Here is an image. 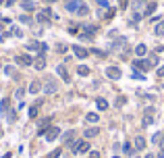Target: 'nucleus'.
<instances>
[{"label":"nucleus","mask_w":164,"mask_h":158,"mask_svg":"<svg viewBox=\"0 0 164 158\" xmlns=\"http://www.w3.org/2000/svg\"><path fill=\"white\" fill-rule=\"evenodd\" d=\"M71 146V150L75 152V154H85V152H89V144L83 139V142H73V144H69Z\"/></svg>","instance_id":"nucleus-1"},{"label":"nucleus","mask_w":164,"mask_h":158,"mask_svg":"<svg viewBox=\"0 0 164 158\" xmlns=\"http://www.w3.org/2000/svg\"><path fill=\"white\" fill-rule=\"evenodd\" d=\"M15 61H17V65H21V67H31V65H33V58L29 54H19Z\"/></svg>","instance_id":"nucleus-2"},{"label":"nucleus","mask_w":164,"mask_h":158,"mask_svg":"<svg viewBox=\"0 0 164 158\" xmlns=\"http://www.w3.org/2000/svg\"><path fill=\"white\" fill-rule=\"evenodd\" d=\"M133 67H135L137 71H150V65H148V58H135L133 61Z\"/></svg>","instance_id":"nucleus-3"},{"label":"nucleus","mask_w":164,"mask_h":158,"mask_svg":"<svg viewBox=\"0 0 164 158\" xmlns=\"http://www.w3.org/2000/svg\"><path fill=\"white\" fill-rule=\"evenodd\" d=\"M106 77H108V79H121V69H118V67H108V69H106Z\"/></svg>","instance_id":"nucleus-4"},{"label":"nucleus","mask_w":164,"mask_h":158,"mask_svg":"<svg viewBox=\"0 0 164 158\" xmlns=\"http://www.w3.org/2000/svg\"><path fill=\"white\" fill-rule=\"evenodd\" d=\"M58 135H60V129H58V127H48V131H46V139H48V142H54Z\"/></svg>","instance_id":"nucleus-5"},{"label":"nucleus","mask_w":164,"mask_h":158,"mask_svg":"<svg viewBox=\"0 0 164 158\" xmlns=\"http://www.w3.org/2000/svg\"><path fill=\"white\" fill-rule=\"evenodd\" d=\"M83 4V0H69L67 2V11L69 13H77V8Z\"/></svg>","instance_id":"nucleus-6"},{"label":"nucleus","mask_w":164,"mask_h":158,"mask_svg":"<svg viewBox=\"0 0 164 158\" xmlns=\"http://www.w3.org/2000/svg\"><path fill=\"white\" fill-rule=\"evenodd\" d=\"M33 67L38 71H42L44 67H46V56H44V54H38V58H33Z\"/></svg>","instance_id":"nucleus-7"},{"label":"nucleus","mask_w":164,"mask_h":158,"mask_svg":"<svg viewBox=\"0 0 164 158\" xmlns=\"http://www.w3.org/2000/svg\"><path fill=\"white\" fill-rule=\"evenodd\" d=\"M73 52H75L77 58H87V56H89V50L81 48V46H73Z\"/></svg>","instance_id":"nucleus-8"},{"label":"nucleus","mask_w":164,"mask_h":158,"mask_svg":"<svg viewBox=\"0 0 164 158\" xmlns=\"http://www.w3.org/2000/svg\"><path fill=\"white\" fill-rule=\"evenodd\" d=\"M154 123V108H145V115H144V125H152Z\"/></svg>","instance_id":"nucleus-9"},{"label":"nucleus","mask_w":164,"mask_h":158,"mask_svg":"<svg viewBox=\"0 0 164 158\" xmlns=\"http://www.w3.org/2000/svg\"><path fill=\"white\" fill-rule=\"evenodd\" d=\"M56 73H58V75L62 77V81H64V83H69V81H71V77H69L67 69H64V65H58V67H56Z\"/></svg>","instance_id":"nucleus-10"},{"label":"nucleus","mask_w":164,"mask_h":158,"mask_svg":"<svg viewBox=\"0 0 164 158\" xmlns=\"http://www.w3.org/2000/svg\"><path fill=\"white\" fill-rule=\"evenodd\" d=\"M158 8V4L156 2H150V4H145V8H144V17H150V15H154V11Z\"/></svg>","instance_id":"nucleus-11"},{"label":"nucleus","mask_w":164,"mask_h":158,"mask_svg":"<svg viewBox=\"0 0 164 158\" xmlns=\"http://www.w3.org/2000/svg\"><path fill=\"white\" fill-rule=\"evenodd\" d=\"M133 148H135V150H145V138H141V135H139V138H135Z\"/></svg>","instance_id":"nucleus-12"},{"label":"nucleus","mask_w":164,"mask_h":158,"mask_svg":"<svg viewBox=\"0 0 164 158\" xmlns=\"http://www.w3.org/2000/svg\"><path fill=\"white\" fill-rule=\"evenodd\" d=\"M98 133H100V129H98V127H89V129H85V133H83V135H85V139H91V138H96Z\"/></svg>","instance_id":"nucleus-13"},{"label":"nucleus","mask_w":164,"mask_h":158,"mask_svg":"<svg viewBox=\"0 0 164 158\" xmlns=\"http://www.w3.org/2000/svg\"><path fill=\"white\" fill-rule=\"evenodd\" d=\"M135 54L139 56V58H144V56L148 54V48H145V44H137V46H135Z\"/></svg>","instance_id":"nucleus-14"},{"label":"nucleus","mask_w":164,"mask_h":158,"mask_svg":"<svg viewBox=\"0 0 164 158\" xmlns=\"http://www.w3.org/2000/svg\"><path fill=\"white\" fill-rule=\"evenodd\" d=\"M44 89H46V94H54L56 89H58V85H56L52 79H48V81H46V88H44Z\"/></svg>","instance_id":"nucleus-15"},{"label":"nucleus","mask_w":164,"mask_h":158,"mask_svg":"<svg viewBox=\"0 0 164 158\" xmlns=\"http://www.w3.org/2000/svg\"><path fill=\"white\" fill-rule=\"evenodd\" d=\"M123 152L127 154V156H133V154H135V148H133V144H131V142H125Z\"/></svg>","instance_id":"nucleus-16"},{"label":"nucleus","mask_w":164,"mask_h":158,"mask_svg":"<svg viewBox=\"0 0 164 158\" xmlns=\"http://www.w3.org/2000/svg\"><path fill=\"white\" fill-rule=\"evenodd\" d=\"M145 7V0H133V2H131V8H133V11H139V8H144Z\"/></svg>","instance_id":"nucleus-17"},{"label":"nucleus","mask_w":164,"mask_h":158,"mask_svg":"<svg viewBox=\"0 0 164 158\" xmlns=\"http://www.w3.org/2000/svg\"><path fill=\"white\" fill-rule=\"evenodd\" d=\"M85 121H87V123H98L100 117H98V112H87V115H85Z\"/></svg>","instance_id":"nucleus-18"},{"label":"nucleus","mask_w":164,"mask_h":158,"mask_svg":"<svg viewBox=\"0 0 164 158\" xmlns=\"http://www.w3.org/2000/svg\"><path fill=\"white\" fill-rule=\"evenodd\" d=\"M42 89V83L40 81H31V85H29V94H38Z\"/></svg>","instance_id":"nucleus-19"},{"label":"nucleus","mask_w":164,"mask_h":158,"mask_svg":"<svg viewBox=\"0 0 164 158\" xmlns=\"http://www.w3.org/2000/svg\"><path fill=\"white\" fill-rule=\"evenodd\" d=\"M96 106H98V110H106L108 108V102L104 98H96Z\"/></svg>","instance_id":"nucleus-20"},{"label":"nucleus","mask_w":164,"mask_h":158,"mask_svg":"<svg viewBox=\"0 0 164 158\" xmlns=\"http://www.w3.org/2000/svg\"><path fill=\"white\" fill-rule=\"evenodd\" d=\"M148 65L152 67H158V54H148Z\"/></svg>","instance_id":"nucleus-21"},{"label":"nucleus","mask_w":164,"mask_h":158,"mask_svg":"<svg viewBox=\"0 0 164 158\" xmlns=\"http://www.w3.org/2000/svg\"><path fill=\"white\" fill-rule=\"evenodd\" d=\"M77 15H79V17H85V15H89V8L85 7V2H83L81 7L77 8Z\"/></svg>","instance_id":"nucleus-22"},{"label":"nucleus","mask_w":164,"mask_h":158,"mask_svg":"<svg viewBox=\"0 0 164 158\" xmlns=\"http://www.w3.org/2000/svg\"><path fill=\"white\" fill-rule=\"evenodd\" d=\"M77 73L81 77H87L89 75V67H85V65H81V67H77Z\"/></svg>","instance_id":"nucleus-23"},{"label":"nucleus","mask_w":164,"mask_h":158,"mask_svg":"<svg viewBox=\"0 0 164 158\" xmlns=\"http://www.w3.org/2000/svg\"><path fill=\"white\" fill-rule=\"evenodd\" d=\"M154 34L156 35H164V21H160L156 27H154Z\"/></svg>","instance_id":"nucleus-24"},{"label":"nucleus","mask_w":164,"mask_h":158,"mask_svg":"<svg viewBox=\"0 0 164 158\" xmlns=\"http://www.w3.org/2000/svg\"><path fill=\"white\" fill-rule=\"evenodd\" d=\"M40 104H42V102H35L33 106L29 108V117H31V119H35V115H38V108H40Z\"/></svg>","instance_id":"nucleus-25"},{"label":"nucleus","mask_w":164,"mask_h":158,"mask_svg":"<svg viewBox=\"0 0 164 158\" xmlns=\"http://www.w3.org/2000/svg\"><path fill=\"white\" fill-rule=\"evenodd\" d=\"M114 15H116V11H114V8H106V15H104V19H112V17H114Z\"/></svg>","instance_id":"nucleus-26"},{"label":"nucleus","mask_w":164,"mask_h":158,"mask_svg":"<svg viewBox=\"0 0 164 158\" xmlns=\"http://www.w3.org/2000/svg\"><path fill=\"white\" fill-rule=\"evenodd\" d=\"M0 110H2V112H7V110H8V98H4V100L0 102Z\"/></svg>","instance_id":"nucleus-27"},{"label":"nucleus","mask_w":164,"mask_h":158,"mask_svg":"<svg viewBox=\"0 0 164 158\" xmlns=\"http://www.w3.org/2000/svg\"><path fill=\"white\" fill-rule=\"evenodd\" d=\"M96 4L100 8H108V2H106V0H96Z\"/></svg>","instance_id":"nucleus-28"},{"label":"nucleus","mask_w":164,"mask_h":158,"mask_svg":"<svg viewBox=\"0 0 164 158\" xmlns=\"http://www.w3.org/2000/svg\"><path fill=\"white\" fill-rule=\"evenodd\" d=\"M56 50H58V52H67V44H58Z\"/></svg>","instance_id":"nucleus-29"},{"label":"nucleus","mask_w":164,"mask_h":158,"mask_svg":"<svg viewBox=\"0 0 164 158\" xmlns=\"http://www.w3.org/2000/svg\"><path fill=\"white\" fill-rule=\"evenodd\" d=\"M152 142H154V144H160V131H158L156 135H154V138H152Z\"/></svg>","instance_id":"nucleus-30"},{"label":"nucleus","mask_w":164,"mask_h":158,"mask_svg":"<svg viewBox=\"0 0 164 158\" xmlns=\"http://www.w3.org/2000/svg\"><path fill=\"white\" fill-rule=\"evenodd\" d=\"M58 156H60V150H54V152H52V154H50L48 158H58Z\"/></svg>","instance_id":"nucleus-31"},{"label":"nucleus","mask_w":164,"mask_h":158,"mask_svg":"<svg viewBox=\"0 0 164 158\" xmlns=\"http://www.w3.org/2000/svg\"><path fill=\"white\" fill-rule=\"evenodd\" d=\"M156 75H158V77H164V65H162V67H160L158 71H156Z\"/></svg>","instance_id":"nucleus-32"},{"label":"nucleus","mask_w":164,"mask_h":158,"mask_svg":"<svg viewBox=\"0 0 164 158\" xmlns=\"http://www.w3.org/2000/svg\"><path fill=\"white\" fill-rule=\"evenodd\" d=\"M160 148H164V131H160Z\"/></svg>","instance_id":"nucleus-33"},{"label":"nucleus","mask_w":164,"mask_h":158,"mask_svg":"<svg viewBox=\"0 0 164 158\" xmlns=\"http://www.w3.org/2000/svg\"><path fill=\"white\" fill-rule=\"evenodd\" d=\"M21 21H23V23H31V19H29L27 15H23V17H21Z\"/></svg>","instance_id":"nucleus-34"},{"label":"nucleus","mask_w":164,"mask_h":158,"mask_svg":"<svg viewBox=\"0 0 164 158\" xmlns=\"http://www.w3.org/2000/svg\"><path fill=\"white\" fill-rule=\"evenodd\" d=\"M89 158H102V156H100V152H91V154H89Z\"/></svg>","instance_id":"nucleus-35"},{"label":"nucleus","mask_w":164,"mask_h":158,"mask_svg":"<svg viewBox=\"0 0 164 158\" xmlns=\"http://www.w3.org/2000/svg\"><path fill=\"white\" fill-rule=\"evenodd\" d=\"M156 158H164V148H160V152H158V156Z\"/></svg>","instance_id":"nucleus-36"},{"label":"nucleus","mask_w":164,"mask_h":158,"mask_svg":"<svg viewBox=\"0 0 164 158\" xmlns=\"http://www.w3.org/2000/svg\"><path fill=\"white\" fill-rule=\"evenodd\" d=\"M121 2V8H127V0H118Z\"/></svg>","instance_id":"nucleus-37"},{"label":"nucleus","mask_w":164,"mask_h":158,"mask_svg":"<svg viewBox=\"0 0 164 158\" xmlns=\"http://www.w3.org/2000/svg\"><path fill=\"white\" fill-rule=\"evenodd\" d=\"M145 158H156V156H154V154H145Z\"/></svg>","instance_id":"nucleus-38"},{"label":"nucleus","mask_w":164,"mask_h":158,"mask_svg":"<svg viewBox=\"0 0 164 158\" xmlns=\"http://www.w3.org/2000/svg\"><path fill=\"white\" fill-rule=\"evenodd\" d=\"M46 2H48V4H50V2H56V0H46Z\"/></svg>","instance_id":"nucleus-39"},{"label":"nucleus","mask_w":164,"mask_h":158,"mask_svg":"<svg viewBox=\"0 0 164 158\" xmlns=\"http://www.w3.org/2000/svg\"><path fill=\"white\" fill-rule=\"evenodd\" d=\"M0 2H2V0H0Z\"/></svg>","instance_id":"nucleus-40"}]
</instances>
